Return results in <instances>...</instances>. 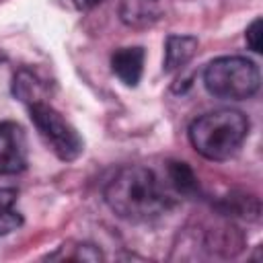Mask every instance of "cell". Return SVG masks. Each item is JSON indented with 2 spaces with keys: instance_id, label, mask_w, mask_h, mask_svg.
Masks as SVG:
<instances>
[{
  "instance_id": "obj_1",
  "label": "cell",
  "mask_w": 263,
  "mask_h": 263,
  "mask_svg": "<svg viewBox=\"0 0 263 263\" xmlns=\"http://www.w3.org/2000/svg\"><path fill=\"white\" fill-rule=\"evenodd\" d=\"M109 210L127 222H148L164 214L173 197L154 171L134 164L119 168L105 185Z\"/></svg>"
},
{
  "instance_id": "obj_9",
  "label": "cell",
  "mask_w": 263,
  "mask_h": 263,
  "mask_svg": "<svg viewBox=\"0 0 263 263\" xmlns=\"http://www.w3.org/2000/svg\"><path fill=\"white\" fill-rule=\"evenodd\" d=\"M166 179H168V187H173L181 195H191L197 191V177L187 162L171 160L166 164Z\"/></svg>"
},
{
  "instance_id": "obj_7",
  "label": "cell",
  "mask_w": 263,
  "mask_h": 263,
  "mask_svg": "<svg viewBox=\"0 0 263 263\" xmlns=\"http://www.w3.org/2000/svg\"><path fill=\"white\" fill-rule=\"evenodd\" d=\"M162 14L158 0H121L119 16L132 29L152 27Z\"/></svg>"
},
{
  "instance_id": "obj_8",
  "label": "cell",
  "mask_w": 263,
  "mask_h": 263,
  "mask_svg": "<svg viewBox=\"0 0 263 263\" xmlns=\"http://www.w3.org/2000/svg\"><path fill=\"white\" fill-rule=\"evenodd\" d=\"M199 41L193 35H168L164 43V72H177L197 53Z\"/></svg>"
},
{
  "instance_id": "obj_5",
  "label": "cell",
  "mask_w": 263,
  "mask_h": 263,
  "mask_svg": "<svg viewBox=\"0 0 263 263\" xmlns=\"http://www.w3.org/2000/svg\"><path fill=\"white\" fill-rule=\"evenodd\" d=\"M27 166V136L14 121L0 123V175H16Z\"/></svg>"
},
{
  "instance_id": "obj_4",
  "label": "cell",
  "mask_w": 263,
  "mask_h": 263,
  "mask_svg": "<svg viewBox=\"0 0 263 263\" xmlns=\"http://www.w3.org/2000/svg\"><path fill=\"white\" fill-rule=\"evenodd\" d=\"M29 115L37 132L45 140V144L51 148V152L60 160L70 162L82 154L84 140L80 138L76 127L68 119H64V115L58 109H53L43 101H35V103H29Z\"/></svg>"
},
{
  "instance_id": "obj_11",
  "label": "cell",
  "mask_w": 263,
  "mask_h": 263,
  "mask_svg": "<svg viewBox=\"0 0 263 263\" xmlns=\"http://www.w3.org/2000/svg\"><path fill=\"white\" fill-rule=\"evenodd\" d=\"M245 37H247V43H249V47L253 49V51H261V18H255L249 27H247V33H245Z\"/></svg>"
},
{
  "instance_id": "obj_10",
  "label": "cell",
  "mask_w": 263,
  "mask_h": 263,
  "mask_svg": "<svg viewBox=\"0 0 263 263\" xmlns=\"http://www.w3.org/2000/svg\"><path fill=\"white\" fill-rule=\"evenodd\" d=\"M18 193L14 189H0V236L8 234L23 224V216L16 210Z\"/></svg>"
},
{
  "instance_id": "obj_3",
  "label": "cell",
  "mask_w": 263,
  "mask_h": 263,
  "mask_svg": "<svg viewBox=\"0 0 263 263\" xmlns=\"http://www.w3.org/2000/svg\"><path fill=\"white\" fill-rule=\"evenodd\" d=\"M261 76L255 62L240 55L212 60L203 70V86L216 99L242 101L259 90Z\"/></svg>"
},
{
  "instance_id": "obj_6",
  "label": "cell",
  "mask_w": 263,
  "mask_h": 263,
  "mask_svg": "<svg viewBox=\"0 0 263 263\" xmlns=\"http://www.w3.org/2000/svg\"><path fill=\"white\" fill-rule=\"evenodd\" d=\"M144 58H146V53H144V47H140V45L119 47L111 55V70L125 86H136L142 78Z\"/></svg>"
},
{
  "instance_id": "obj_12",
  "label": "cell",
  "mask_w": 263,
  "mask_h": 263,
  "mask_svg": "<svg viewBox=\"0 0 263 263\" xmlns=\"http://www.w3.org/2000/svg\"><path fill=\"white\" fill-rule=\"evenodd\" d=\"M74 4H76V8H80V10H90V8H95L97 4H101L103 0H72Z\"/></svg>"
},
{
  "instance_id": "obj_2",
  "label": "cell",
  "mask_w": 263,
  "mask_h": 263,
  "mask_svg": "<svg viewBox=\"0 0 263 263\" xmlns=\"http://www.w3.org/2000/svg\"><path fill=\"white\" fill-rule=\"evenodd\" d=\"M249 134V119L236 109H216L189 125V142L208 160H228Z\"/></svg>"
}]
</instances>
